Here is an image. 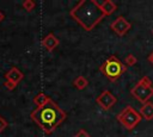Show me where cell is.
Returning a JSON list of instances; mask_svg holds the SVG:
<instances>
[{"label": "cell", "mask_w": 153, "mask_h": 137, "mask_svg": "<svg viewBox=\"0 0 153 137\" xmlns=\"http://www.w3.org/2000/svg\"><path fill=\"white\" fill-rule=\"evenodd\" d=\"M147 61H148L149 63H152V64H153V51H152V52L148 55V57H147Z\"/></svg>", "instance_id": "obj_19"}, {"label": "cell", "mask_w": 153, "mask_h": 137, "mask_svg": "<svg viewBox=\"0 0 153 137\" xmlns=\"http://www.w3.org/2000/svg\"><path fill=\"white\" fill-rule=\"evenodd\" d=\"M69 15L86 31L93 30L103 19L104 14L97 0H80L69 11Z\"/></svg>", "instance_id": "obj_1"}, {"label": "cell", "mask_w": 153, "mask_h": 137, "mask_svg": "<svg viewBox=\"0 0 153 137\" xmlns=\"http://www.w3.org/2000/svg\"><path fill=\"white\" fill-rule=\"evenodd\" d=\"M67 117V113L53 101H48L45 105L37 107L30 114V118L47 133L50 135Z\"/></svg>", "instance_id": "obj_2"}, {"label": "cell", "mask_w": 153, "mask_h": 137, "mask_svg": "<svg viewBox=\"0 0 153 137\" xmlns=\"http://www.w3.org/2000/svg\"><path fill=\"white\" fill-rule=\"evenodd\" d=\"M5 77H6L7 81H11V82H13L14 85H18V83L23 80L24 74H23L17 67H12V68H10V69L7 70V73L5 74Z\"/></svg>", "instance_id": "obj_9"}, {"label": "cell", "mask_w": 153, "mask_h": 137, "mask_svg": "<svg viewBox=\"0 0 153 137\" xmlns=\"http://www.w3.org/2000/svg\"><path fill=\"white\" fill-rule=\"evenodd\" d=\"M116 101H117L116 96H115L110 91H108V89L103 91V92L96 98L97 105H98L102 110H104V111H109V110L116 104Z\"/></svg>", "instance_id": "obj_6"}, {"label": "cell", "mask_w": 153, "mask_h": 137, "mask_svg": "<svg viewBox=\"0 0 153 137\" xmlns=\"http://www.w3.org/2000/svg\"><path fill=\"white\" fill-rule=\"evenodd\" d=\"M41 44H42L43 48H45L47 51H53V50L60 44V41H59V38H57L55 35L48 33V35L42 39Z\"/></svg>", "instance_id": "obj_8"}, {"label": "cell", "mask_w": 153, "mask_h": 137, "mask_svg": "<svg viewBox=\"0 0 153 137\" xmlns=\"http://www.w3.org/2000/svg\"><path fill=\"white\" fill-rule=\"evenodd\" d=\"M73 137H91V135H90L85 129H80Z\"/></svg>", "instance_id": "obj_16"}, {"label": "cell", "mask_w": 153, "mask_h": 137, "mask_svg": "<svg viewBox=\"0 0 153 137\" xmlns=\"http://www.w3.org/2000/svg\"><path fill=\"white\" fill-rule=\"evenodd\" d=\"M130 94L140 102L145 104L153 96V83L148 76H142L139 82L130 89Z\"/></svg>", "instance_id": "obj_4"}, {"label": "cell", "mask_w": 153, "mask_h": 137, "mask_svg": "<svg viewBox=\"0 0 153 137\" xmlns=\"http://www.w3.org/2000/svg\"><path fill=\"white\" fill-rule=\"evenodd\" d=\"M126 70H127V66L115 55L109 56L99 67V71L103 73L104 76H106V79L110 80L111 82L118 80L122 76V74L126 73Z\"/></svg>", "instance_id": "obj_3"}, {"label": "cell", "mask_w": 153, "mask_h": 137, "mask_svg": "<svg viewBox=\"0 0 153 137\" xmlns=\"http://www.w3.org/2000/svg\"><path fill=\"white\" fill-rule=\"evenodd\" d=\"M139 113L141 114V117H142L143 119H146V120H152V119H153V102H152V101L145 102V104L141 106Z\"/></svg>", "instance_id": "obj_11"}, {"label": "cell", "mask_w": 153, "mask_h": 137, "mask_svg": "<svg viewBox=\"0 0 153 137\" xmlns=\"http://www.w3.org/2000/svg\"><path fill=\"white\" fill-rule=\"evenodd\" d=\"M7 125H8V123H7V120L2 117V116H0V133L7 127Z\"/></svg>", "instance_id": "obj_17"}, {"label": "cell", "mask_w": 153, "mask_h": 137, "mask_svg": "<svg viewBox=\"0 0 153 137\" xmlns=\"http://www.w3.org/2000/svg\"><path fill=\"white\" fill-rule=\"evenodd\" d=\"M73 85L75 86V88H76V89L82 91V89H85V88L87 87L88 81H87V79H86L85 76L79 75V76H76V77L73 80Z\"/></svg>", "instance_id": "obj_12"}, {"label": "cell", "mask_w": 153, "mask_h": 137, "mask_svg": "<svg viewBox=\"0 0 153 137\" xmlns=\"http://www.w3.org/2000/svg\"><path fill=\"white\" fill-rule=\"evenodd\" d=\"M152 35H153V29H152Z\"/></svg>", "instance_id": "obj_21"}, {"label": "cell", "mask_w": 153, "mask_h": 137, "mask_svg": "<svg viewBox=\"0 0 153 137\" xmlns=\"http://www.w3.org/2000/svg\"><path fill=\"white\" fill-rule=\"evenodd\" d=\"M35 6H36V4H35V1H32V0H25V1L23 2V7H24V10H25L26 12H31V11L35 8Z\"/></svg>", "instance_id": "obj_15"}, {"label": "cell", "mask_w": 153, "mask_h": 137, "mask_svg": "<svg viewBox=\"0 0 153 137\" xmlns=\"http://www.w3.org/2000/svg\"><path fill=\"white\" fill-rule=\"evenodd\" d=\"M4 19H5V14H4V13L1 12V10H0V23H1Z\"/></svg>", "instance_id": "obj_20"}, {"label": "cell", "mask_w": 153, "mask_h": 137, "mask_svg": "<svg viewBox=\"0 0 153 137\" xmlns=\"http://www.w3.org/2000/svg\"><path fill=\"white\" fill-rule=\"evenodd\" d=\"M131 27V24L123 17V15H118L111 24H110V29L118 36H124Z\"/></svg>", "instance_id": "obj_7"}, {"label": "cell", "mask_w": 153, "mask_h": 137, "mask_svg": "<svg viewBox=\"0 0 153 137\" xmlns=\"http://www.w3.org/2000/svg\"><path fill=\"white\" fill-rule=\"evenodd\" d=\"M99 8L104 15H111L117 10V6L112 0H105L103 2H99Z\"/></svg>", "instance_id": "obj_10"}, {"label": "cell", "mask_w": 153, "mask_h": 137, "mask_svg": "<svg viewBox=\"0 0 153 137\" xmlns=\"http://www.w3.org/2000/svg\"><path fill=\"white\" fill-rule=\"evenodd\" d=\"M136 63H137V58H136L133 54H129V55L126 56V58H124V64L127 66V68H128V67H133V66H135Z\"/></svg>", "instance_id": "obj_14"}, {"label": "cell", "mask_w": 153, "mask_h": 137, "mask_svg": "<svg viewBox=\"0 0 153 137\" xmlns=\"http://www.w3.org/2000/svg\"><path fill=\"white\" fill-rule=\"evenodd\" d=\"M4 86H5V87H6V88H7L8 91H13V89H14V88L17 87V85H14L13 82H11V81H7V80L5 81Z\"/></svg>", "instance_id": "obj_18"}, {"label": "cell", "mask_w": 153, "mask_h": 137, "mask_svg": "<svg viewBox=\"0 0 153 137\" xmlns=\"http://www.w3.org/2000/svg\"><path fill=\"white\" fill-rule=\"evenodd\" d=\"M141 114L131 106H126L117 116L116 119L127 129V130H133L135 129L139 123L141 122Z\"/></svg>", "instance_id": "obj_5"}, {"label": "cell", "mask_w": 153, "mask_h": 137, "mask_svg": "<svg viewBox=\"0 0 153 137\" xmlns=\"http://www.w3.org/2000/svg\"><path fill=\"white\" fill-rule=\"evenodd\" d=\"M51 100V98H49L47 94H44V93H38L35 98H33V104L35 105H37V107H39V106H43V105H45L48 101H50Z\"/></svg>", "instance_id": "obj_13"}]
</instances>
